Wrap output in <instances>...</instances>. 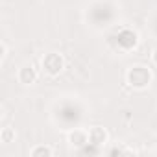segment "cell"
<instances>
[{
    "instance_id": "11",
    "label": "cell",
    "mask_w": 157,
    "mask_h": 157,
    "mask_svg": "<svg viewBox=\"0 0 157 157\" xmlns=\"http://www.w3.org/2000/svg\"><path fill=\"white\" fill-rule=\"evenodd\" d=\"M151 61L157 65V48H155V50H153V54H151Z\"/></svg>"
},
{
    "instance_id": "8",
    "label": "cell",
    "mask_w": 157,
    "mask_h": 157,
    "mask_svg": "<svg viewBox=\"0 0 157 157\" xmlns=\"http://www.w3.org/2000/svg\"><path fill=\"white\" fill-rule=\"evenodd\" d=\"M13 139H15V129L13 128H4L2 131H0V140H2L4 144L13 142Z\"/></svg>"
},
{
    "instance_id": "1",
    "label": "cell",
    "mask_w": 157,
    "mask_h": 157,
    "mask_svg": "<svg viewBox=\"0 0 157 157\" xmlns=\"http://www.w3.org/2000/svg\"><path fill=\"white\" fill-rule=\"evenodd\" d=\"M126 80L135 89H146L151 83V70L148 67H144V65H135V67H131L128 70Z\"/></svg>"
},
{
    "instance_id": "2",
    "label": "cell",
    "mask_w": 157,
    "mask_h": 157,
    "mask_svg": "<svg viewBox=\"0 0 157 157\" xmlns=\"http://www.w3.org/2000/svg\"><path fill=\"white\" fill-rule=\"evenodd\" d=\"M41 65H43V70H44L48 76H57V74L65 68V59H63L61 54L50 52V54H46V56L43 57Z\"/></svg>"
},
{
    "instance_id": "7",
    "label": "cell",
    "mask_w": 157,
    "mask_h": 157,
    "mask_svg": "<svg viewBox=\"0 0 157 157\" xmlns=\"http://www.w3.org/2000/svg\"><path fill=\"white\" fill-rule=\"evenodd\" d=\"M30 155L32 157H52L54 155V150L50 146H44V144H39V146H33L30 150Z\"/></svg>"
},
{
    "instance_id": "10",
    "label": "cell",
    "mask_w": 157,
    "mask_h": 157,
    "mask_svg": "<svg viewBox=\"0 0 157 157\" xmlns=\"http://www.w3.org/2000/svg\"><path fill=\"white\" fill-rule=\"evenodd\" d=\"M0 48H2V57H0V59H6V52H8V46H6V43H2V44H0Z\"/></svg>"
},
{
    "instance_id": "6",
    "label": "cell",
    "mask_w": 157,
    "mask_h": 157,
    "mask_svg": "<svg viewBox=\"0 0 157 157\" xmlns=\"http://www.w3.org/2000/svg\"><path fill=\"white\" fill-rule=\"evenodd\" d=\"M107 139H109V133H107L104 128L94 126V128L89 129V142H91V144H94V146H104V144L107 142Z\"/></svg>"
},
{
    "instance_id": "9",
    "label": "cell",
    "mask_w": 157,
    "mask_h": 157,
    "mask_svg": "<svg viewBox=\"0 0 157 157\" xmlns=\"http://www.w3.org/2000/svg\"><path fill=\"white\" fill-rule=\"evenodd\" d=\"M111 153H133V150H128V148H113Z\"/></svg>"
},
{
    "instance_id": "5",
    "label": "cell",
    "mask_w": 157,
    "mask_h": 157,
    "mask_svg": "<svg viewBox=\"0 0 157 157\" xmlns=\"http://www.w3.org/2000/svg\"><path fill=\"white\" fill-rule=\"evenodd\" d=\"M17 78H19V82L24 83V85L35 83V80H37V68H35L33 65H24L22 68H19Z\"/></svg>"
},
{
    "instance_id": "3",
    "label": "cell",
    "mask_w": 157,
    "mask_h": 157,
    "mask_svg": "<svg viewBox=\"0 0 157 157\" xmlns=\"http://www.w3.org/2000/svg\"><path fill=\"white\" fill-rule=\"evenodd\" d=\"M117 41H118V46H120L122 50H133V48L137 46V43H139V35H137L133 30L124 28V30L118 32Z\"/></svg>"
},
{
    "instance_id": "4",
    "label": "cell",
    "mask_w": 157,
    "mask_h": 157,
    "mask_svg": "<svg viewBox=\"0 0 157 157\" xmlns=\"http://www.w3.org/2000/svg\"><path fill=\"white\" fill-rule=\"evenodd\" d=\"M68 144L82 150L89 144V129H72L68 133Z\"/></svg>"
}]
</instances>
